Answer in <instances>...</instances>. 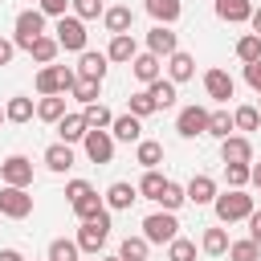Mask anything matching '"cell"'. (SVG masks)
Returning <instances> with one entry per match:
<instances>
[{
    "label": "cell",
    "instance_id": "obj_48",
    "mask_svg": "<svg viewBox=\"0 0 261 261\" xmlns=\"http://www.w3.org/2000/svg\"><path fill=\"white\" fill-rule=\"evenodd\" d=\"M69 4H73V0H37V8H41L45 16H53V20H57V16H65V8H69Z\"/></svg>",
    "mask_w": 261,
    "mask_h": 261
},
{
    "label": "cell",
    "instance_id": "obj_8",
    "mask_svg": "<svg viewBox=\"0 0 261 261\" xmlns=\"http://www.w3.org/2000/svg\"><path fill=\"white\" fill-rule=\"evenodd\" d=\"M82 151H86L90 163H110V159H114V135H110V130H86Z\"/></svg>",
    "mask_w": 261,
    "mask_h": 261
},
{
    "label": "cell",
    "instance_id": "obj_52",
    "mask_svg": "<svg viewBox=\"0 0 261 261\" xmlns=\"http://www.w3.org/2000/svg\"><path fill=\"white\" fill-rule=\"evenodd\" d=\"M0 257H4V261H24V253H20V249H0Z\"/></svg>",
    "mask_w": 261,
    "mask_h": 261
},
{
    "label": "cell",
    "instance_id": "obj_2",
    "mask_svg": "<svg viewBox=\"0 0 261 261\" xmlns=\"http://www.w3.org/2000/svg\"><path fill=\"white\" fill-rule=\"evenodd\" d=\"M37 37H45V12H41V8H24V12H16V24H12V41H16V49L29 53Z\"/></svg>",
    "mask_w": 261,
    "mask_h": 261
},
{
    "label": "cell",
    "instance_id": "obj_23",
    "mask_svg": "<svg viewBox=\"0 0 261 261\" xmlns=\"http://www.w3.org/2000/svg\"><path fill=\"white\" fill-rule=\"evenodd\" d=\"M102 24H106V33H110V37H118V33H130V24H135V12H130L126 4H114V8H106V12H102Z\"/></svg>",
    "mask_w": 261,
    "mask_h": 261
},
{
    "label": "cell",
    "instance_id": "obj_37",
    "mask_svg": "<svg viewBox=\"0 0 261 261\" xmlns=\"http://www.w3.org/2000/svg\"><path fill=\"white\" fill-rule=\"evenodd\" d=\"M232 130H237V122H232L228 110H212V114H208V135H212V139H228Z\"/></svg>",
    "mask_w": 261,
    "mask_h": 261
},
{
    "label": "cell",
    "instance_id": "obj_22",
    "mask_svg": "<svg viewBox=\"0 0 261 261\" xmlns=\"http://www.w3.org/2000/svg\"><path fill=\"white\" fill-rule=\"evenodd\" d=\"M86 130H90V122H86V114L77 110V114H61V122H57V135H61V143H82L86 139Z\"/></svg>",
    "mask_w": 261,
    "mask_h": 261
},
{
    "label": "cell",
    "instance_id": "obj_51",
    "mask_svg": "<svg viewBox=\"0 0 261 261\" xmlns=\"http://www.w3.org/2000/svg\"><path fill=\"white\" fill-rule=\"evenodd\" d=\"M249 237L261 245V208H253V216H249Z\"/></svg>",
    "mask_w": 261,
    "mask_h": 261
},
{
    "label": "cell",
    "instance_id": "obj_10",
    "mask_svg": "<svg viewBox=\"0 0 261 261\" xmlns=\"http://www.w3.org/2000/svg\"><path fill=\"white\" fill-rule=\"evenodd\" d=\"M208 114H212V110H204V106H184V110L175 114V130H179L184 139L208 135Z\"/></svg>",
    "mask_w": 261,
    "mask_h": 261
},
{
    "label": "cell",
    "instance_id": "obj_13",
    "mask_svg": "<svg viewBox=\"0 0 261 261\" xmlns=\"http://www.w3.org/2000/svg\"><path fill=\"white\" fill-rule=\"evenodd\" d=\"M110 135H114V143H139L143 139V118L139 114H114V122H110Z\"/></svg>",
    "mask_w": 261,
    "mask_h": 261
},
{
    "label": "cell",
    "instance_id": "obj_59",
    "mask_svg": "<svg viewBox=\"0 0 261 261\" xmlns=\"http://www.w3.org/2000/svg\"><path fill=\"white\" fill-rule=\"evenodd\" d=\"M45 261H49V257H45Z\"/></svg>",
    "mask_w": 261,
    "mask_h": 261
},
{
    "label": "cell",
    "instance_id": "obj_14",
    "mask_svg": "<svg viewBox=\"0 0 261 261\" xmlns=\"http://www.w3.org/2000/svg\"><path fill=\"white\" fill-rule=\"evenodd\" d=\"M220 159H224V163H253V143H249V135H228V139H220Z\"/></svg>",
    "mask_w": 261,
    "mask_h": 261
},
{
    "label": "cell",
    "instance_id": "obj_47",
    "mask_svg": "<svg viewBox=\"0 0 261 261\" xmlns=\"http://www.w3.org/2000/svg\"><path fill=\"white\" fill-rule=\"evenodd\" d=\"M90 192H94V188H90L86 179H69V184H65V200H69V204H77V200L90 196Z\"/></svg>",
    "mask_w": 261,
    "mask_h": 261
},
{
    "label": "cell",
    "instance_id": "obj_28",
    "mask_svg": "<svg viewBox=\"0 0 261 261\" xmlns=\"http://www.w3.org/2000/svg\"><path fill=\"white\" fill-rule=\"evenodd\" d=\"M4 114H8V122H29V118L37 114V102L24 98V94H12V98L4 102Z\"/></svg>",
    "mask_w": 261,
    "mask_h": 261
},
{
    "label": "cell",
    "instance_id": "obj_41",
    "mask_svg": "<svg viewBox=\"0 0 261 261\" xmlns=\"http://www.w3.org/2000/svg\"><path fill=\"white\" fill-rule=\"evenodd\" d=\"M232 122H237V130H261V110L257 106H237Z\"/></svg>",
    "mask_w": 261,
    "mask_h": 261
},
{
    "label": "cell",
    "instance_id": "obj_11",
    "mask_svg": "<svg viewBox=\"0 0 261 261\" xmlns=\"http://www.w3.org/2000/svg\"><path fill=\"white\" fill-rule=\"evenodd\" d=\"M147 49H151L155 57H171V53L179 49V33H175L171 24H155V29L147 33Z\"/></svg>",
    "mask_w": 261,
    "mask_h": 261
},
{
    "label": "cell",
    "instance_id": "obj_58",
    "mask_svg": "<svg viewBox=\"0 0 261 261\" xmlns=\"http://www.w3.org/2000/svg\"><path fill=\"white\" fill-rule=\"evenodd\" d=\"M77 261H82V257H77Z\"/></svg>",
    "mask_w": 261,
    "mask_h": 261
},
{
    "label": "cell",
    "instance_id": "obj_29",
    "mask_svg": "<svg viewBox=\"0 0 261 261\" xmlns=\"http://www.w3.org/2000/svg\"><path fill=\"white\" fill-rule=\"evenodd\" d=\"M61 114H65V94H45L41 102H37V118L41 122H61Z\"/></svg>",
    "mask_w": 261,
    "mask_h": 261
},
{
    "label": "cell",
    "instance_id": "obj_34",
    "mask_svg": "<svg viewBox=\"0 0 261 261\" xmlns=\"http://www.w3.org/2000/svg\"><path fill=\"white\" fill-rule=\"evenodd\" d=\"M147 253H151V241L147 237H126L118 245V257L122 261H147Z\"/></svg>",
    "mask_w": 261,
    "mask_h": 261
},
{
    "label": "cell",
    "instance_id": "obj_1",
    "mask_svg": "<svg viewBox=\"0 0 261 261\" xmlns=\"http://www.w3.org/2000/svg\"><path fill=\"white\" fill-rule=\"evenodd\" d=\"M212 208H216V220H220V224L249 220V216H253V196H249L245 188H228V192H216Z\"/></svg>",
    "mask_w": 261,
    "mask_h": 261
},
{
    "label": "cell",
    "instance_id": "obj_25",
    "mask_svg": "<svg viewBox=\"0 0 261 261\" xmlns=\"http://www.w3.org/2000/svg\"><path fill=\"white\" fill-rule=\"evenodd\" d=\"M143 8L151 12V20H155V24H175V20H179V12H184V4H179V0H143Z\"/></svg>",
    "mask_w": 261,
    "mask_h": 261
},
{
    "label": "cell",
    "instance_id": "obj_44",
    "mask_svg": "<svg viewBox=\"0 0 261 261\" xmlns=\"http://www.w3.org/2000/svg\"><path fill=\"white\" fill-rule=\"evenodd\" d=\"M167 261H196V241L175 237V241L167 245Z\"/></svg>",
    "mask_w": 261,
    "mask_h": 261
},
{
    "label": "cell",
    "instance_id": "obj_36",
    "mask_svg": "<svg viewBox=\"0 0 261 261\" xmlns=\"http://www.w3.org/2000/svg\"><path fill=\"white\" fill-rule=\"evenodd\" d=\"M82 114H86L90 130H110V122H114V114H110L102 102H90V106H82Z\"/></svg>",
    "mask_w": 261,
    "mask_h": 261
},
{
    "label": "cell",
    "instance_id": "obj_30",
    "mask_svg": "<svg viewBox=\"0 0 261 261\" xmlns=\"http://www.w3.org/2000/svg\"><path fill=\"white\" fill-rule=\"evenodd\" d=\"M228 245H232V241H228V232H224L220 224H216V228H204V237H200V249H204L208 257H224Z\"/></svg>",
    "mask_w": 261,
    "mask_h": 261
},
{
    "label": "cell",
    "instance_id": "obj_42",
    "mask_svg": "<svg viewBox=\"0 0 261 261\" xmlns=\"http://www.w3.org/2000/svg\"><path fill=\"white\" fill-rule=\"evenodd\" d=\"M155 204H159V208H167V212H175L179 204H188V192H184L179 184H171V179H167V188L159 192V200H155Z\"/></svg>",
    "mask_w": 261,
    "mask_h": 261
},
{
    "label": "cell",
    "instance_id": "obj_17",
    "mask_svg": "<svg viewBox=\"0 0 261 261\" xmlns=\"http://www.w3.org/2000/svg\"><path fill=\"white\" fill-rule=\"evenodd\" d=\"M204 90H208V98L228 102V98H232V90H237V82H232V73H228V69H208V73H204Z\"/></svg>",
    "mask_w": 261,
    "mask_h": 261
},
{
    "label": "cell",
    "instance_id": "obj_27",
    "mask_svg": "<svg viewBox=\"0 0 261 261\" xmlns=\"http://www.w3.org/2000/svg\"><path fill=\"white\" fill-rule=\"evenodd\" d=\"M147 94L155 98V106H159V110H171V106H175V98H179V94H175V82H171V77H155V82L147 86Z\"/></svg>",
    "mask_w": 261,
    "mask_h": 261
},
{
    "label": "cell",
    "instance_id": "obj_40",
    "mask_svg": "<svg viewBox=\"0 0 261 261\" xmlns=\"http://www.w3.org/2000/svg\"><path fill=\"white\" fill-rule=\"evenodd\" d=\"M126 110H130V114H139V118H147V114H155L159 106H155V98H151V94H147V86H143V90H135V94L126 98Z\"/></svg>",
    "mask_w": 261,
    "mask_h": 261
},
{
    "label": "cell",
    "instance_id": "obj_5",
    "mask_svg": "<svg viewBox=\"0 0 261 261\" xmlns=\"http://www.w3.org/2000/svg\"><path fill=\"white\" fill-rule=\"evenodd\" d=\"M143 237H147L151 245H171V241L179 237V220H175V212H167V208L151 212V216L143 220Z\"/></svg>",
    "mask_w": 261,
    "mask_h": 261
},
{
    "label": "cell",
    "instance_id": "obj_3",
    "mask_svg": "<svg viewBox=\"0 0 261 261\" xmlns=\"http://www.w3.org/2000/svg\"><path fill=\"white\" fill-rule=\"evenodd\" d=\"M53 37H57V45L65 49V53H86V20L82 16H57V24H53Z\"/></svg>",
    "mask_w": 261,
    "mask_h": 261
},
{
    "label": "cell",
    "instance_id": "obj_38",
    "mask_svg": "<svg viewBox=\"0 0 261 261\" xmlns=\"http://www.w3.org/2000/svg\"><path fill=\"white\" fill-rule=\"evenodd\" d=\"M77 257H82L77 241H69V237H57V241H49V261H77Z\"/></svg>",
    "mask_w": 261,
    "mask_h": 261
},
{
    "label": "cell",
    "instance_id": "obj_31",
    "mask_svg": "<svg viewBox=\"0 0 261 261\" xmlns=\"http://www.w3.org/2000/svg\"><path fill=\"white\" fill-rule=\"evenodd\" d=\"M29 53H33V61H37V65H53V57L61 53V45H57V37H49V33H45V37H37V41H33V49H29Z\"/></svg>",
    "mask_w": 261,
    "mask_h": 261
},
{
    "label": "cell",
    "instance_id": "obj_24",
    "mask_svg": "<svg viewBox=\"0 0 261 261\" xmlns=\"http://www.w3.org/2000/svg\"><path fill=\"white\" fill-rule=\"evenodd\" d=\"M45 167H49V171H57V175H65V171L73 167V147H69V143H61V139H57L53 147H45Z\"/></svg>",
    "mask_w": 261,
    "mask_h": 261
},
{
    "label": "cell",
    "instance_id": "obj_57",
    "mask_svg": "<svg viewBox=\"0 0 261 261\" xmlns=\"http://www.w3.org/2000/svg\"><path fill=\"white\" fill-rule=\"evenodd\" d=\"M0 261H4V257H0Z\"/></svg>",
    "mask_w": 261,
    "mask_h": 261
},
{
    "label": "cell",
    "instance_id": "obj_56",
    "mask_svg": "<svg viewBox=\"0 0 261 261\" xmlns=\"http://www.w3.org/2000/svg\"><path fill=\"white\" fill-rule=\"evenodd\" d=\"M102 261H122V257H102Z\"/></svg>",
    "mask_w": 261,
    "mask_h": 261
},
{
    "label": "cell",
    "instance_id": "obj_46",
    "mask_svg": "<svg viewBox=\"0 0 261 261\" xmlns=\"http://www.w3.org/2000/svg\"><path fill=\"white\" fill-rule=\"evenodd\" d=\"M69 8H73V16H82V20H94V16H102V12H106V8H102V0H73Z\"/></svg>",
    "mask_w": 261,
    "mask_h": 261
},
{
    "label": "cell",
    "instance_id": "obj_9",
    "mask_svg": "<svg viewBox=\"0 0 261 261\" xmlns=\"http://www.w3.org/2000/svg\"><path fill=\"white\" fill-rule=\"evenodd\" d=\"M0 184L33 188V159H29V155H8V159L0 163Z\"/></svg>",
    "mask_w": 261,
    "mask_h": 261
},
{
    "label": "cell",
    "instance_id": "obj_16",
    "mask_svg": "<svg viewBox=\"0 0 261 261\" xmlns=\"http://www.w3.org/2000/svg\"><path fill=\"white\" fill-rule=\"evenodd\" d=\"M135 200H139V184L114 179V184L106 188V208H110V212H126V208H130Z\"/></svg>",
    "mask_w": 261,
    "mask_h": 261
},
{
    "label": "cell",
    "instance_id": "obj_12",
    "mask_svg": "<svg viewBox=\"0 0 261 261\" xmlns=\"http://www.w3.org/2000/svg\"><path fill=\"white\" fill-rule=\"evenodd\" d=\"M130 73H135V82L151 86L155 77H163V57H155L151 49H147V53H135V61H130Z\"/></svg>",
    "mask_w": 261,
    "mask_h": 261
},
{
    "label": "cell",
    "instance_id": "obj_18",
    "mask_svg": "<svg viewBox=\"0 0 261 261\" xmlns=\"http://www.w3.org/2000/svg\"><path fill=\"white\" fill-rule=\"evenodd\" d=\"M212 8L224 24H245L253 16V0H212Z\"/></svg>",
    "mask_w": 261,
    "mask_h": 261
},
{
    "label": "cell",
    "instance_id": "obj_50",
    "mask_svg": "<svg viewBox=\"0 0 261 261\" xmlns=\"http://www.w3.org/2000/svg\"><path fill=\"white\" fill-rule=\"evenodd\" d=\"M16 57V41H8V37H0V65H8Z\"/></svg>",
    "mask_w": 261,
    "mask_h": 261
},
{
    "label": "cell",
    "instance_id": "obj_20",
    "mask_svg": "<svg viewBox=\"0 0 261 261\" xmlns=\"http://www.w3.org/2000/svg\"><path fill=\"white\" fill-rule=\"evenodd\" d=\"M106 65H110L106 53H94V49L77 53V77H94V82H102V77H106Z\"/></svg>",
    "mask_w": 261,
    "mask_h": 261
},
{
    "label": "cell",
    "instance_id": "obj_7",
    "mask_svg": "<svg viewBox=\"0 0 261 261\" xmlns=\"http://www.w3.org/2000/svg\"><path fill=\"white\" fill-rule=\"evenodd\" d=\"M0 216H8V220H24V216H33V196H29V188L0 184Z\"/></svg>",
    "mask_w": 261,
    "mask_h": 261
},
{
    "label": "cell",
    "instance_id": "obj_43",
    "mask_svg": "<svg viewBox=\"0 0 261 261\" xmlns=\"http://www.w3.org/2000/svg\"><path fill=\"white\" fill-rule=\"evenodd\" d=\"M237 57H241L245 65L257 61V57H261V37H257V33H245V37L237 41Z\"/></svg>",
    "mask_w": 261,
    "mask_h": 261
},
{
    "label": "cell",
    "instance_id": "obj_4",
    "mask_svg": "<svg viewBox=\"0 0 261 261\" xmlns=\"http://www.w3.org/2000/svg\"><path fill=\"white\" fill-rule=\"evenodd\" d=\"M73 82H77V69H69V65H41L37 69V94L41 98L45 94H69Z\"/></svg>",
    "mask_w": 261,
    "mask_h": 261
},
{
    "label": "cell",
    "instance_id": "obj_15",
    "mask_svg": "<svg viewBox=\"0 0 261 261\" xmlns=\"http://www.w3.org/2000/svg\"><path fill=\"white\" fill-rule=\"evenodd\" d=\"M184 192H188V204L204 208V204H212V200H216V179L200 171V175H192V179L184 184Z\"/></svg>",
    "mask_w": 261,
    "mask_h": 261
},
{
    "label": "cell",
    "instance_id": "obj_35",
    "mask_svg": "<svg viewBox=\"0 0 261 261\" xmlns=\"http://www.w3.org/2000/svg\"><path fill=\"white\" fill-rule=\"evenodd\" d=\"M228 261H261V245L253 237H241L228 245Z\"/></svg>",
    "mask_w": 261,
    "mask_h": 261
},
{
    "label": "cell",
    "instance_id": "obj_55",
    "mask_svg": "<svg viewBox=\"0 0 261 261\" xmlns=\"http://www.w3.org/2000/svg\"><path fill=\"white\" fill-rule=\"evenodd\" d=\"M0 122H8V114H4V106H0Z\"/></svg>",
    "mask_w": 261,
    "mask_h": 261
},
{
    "label": "cell",
    "instance_id": "obj_19",
    "mask_svg": "<svg viewBox=\"0 0 261 261\" xmlns=\"http://www.w3.org/2000/svg\"><path fill=\"white\" fill-rule=\"evenodd\" d=\"M135 53H139V45H135L130 33H118V37H110V45H106V57H110L114 65H130Z\"/></svg>",
    "mask_w": 261,
    "mask_h": 261
},
{
    "label": "cell",
    "instance_id": "obj_33",
    "mask_svg": "<svg viewBox=\"0 0 261 261\" xmlns=\"http://www.w3.org/2000/svg\"><path fill=\"white\" fill-rule=\"evenodd\" d=\"M163 188H167V175H159V167L143 171V179H139V196H143V200H159Z\"/></svg>",
    "mask_w": 261,
    "mask_h": 261
},
{
    "label": "cell",
    "instance_id": "obj_6",
    "mask_svg": "<svg viewBox=\"0 0 261 261\" xmlns=\"http://www.w3.org/2000/svg\"><path fill=\"white\" fill-rule=\"evenodd\" d=\"M106 237H110V208H106L102 216H94V220H82V228H77L73 241H77L82 253H102Z\"/></svg>",
    "mask_w": 261,
    "mask_h": 261
},
{
    "label": "cell",
    "instance_id": "obj_53",
    "mask_svg": "<svg viewBox=\"0 0 261 261\" xmlns=\"http://www.w3.org/2000/svg\"><path fill=\"white\" fill-rule=\"evenodd\" d=\"M249 184H257V188H261V163H253V167H249Z\"/></svg>",
    "mask_w": 261,
    "mask_h": 261
},
{
    "label": "cell",
    "instance_id": "obj_39",
    "mask_svg": "<svg viewBox=\"0 0 261 261\" xmlns=\"http://www.w3.org/2000/svg\"><path fill=\"white\" fill-rule=\"evenodd\" d=\"M69 94H73L82 106H90V102H98V94H102V82H94V77H77Z\"/></svg>",
    "mask_w": 261,
    "mask_h": 261
},
{
    "label": "cell",
    "instance_id": "obj_21",
    "mask_svg": "<svg viewBox=\"0 0 261 261\" xmlns=\"http://www.w3.org/2000/svg\"><path fill=\"white\" fill-rule=\"evenodd\" d=\"M167 77L179 86V82H192L196 77V57L192 53H184V49H175L171 57H167Z\"/></svg>",
    "mask_w": 261,
    "mask_h": 261
},
{
    "label": "cell",
    "instance_id": "obj_26",
    "mask_svg": "<svg viewBox=\"0 0 261 261\" xmlns=\"http://www.w3.org/2000/svg\"><path fill=\"white\" fill-rule=\"evenodd\" d=\"M135 163H143V171L159 167V163H163V143H155V139H139V143H135Z\"/></svg>",
    "mask_w": 261,
    "mask_h": 261
},
{
    "label": "cell",
    "instance_id": "obj_54",
    "mask_svg": "<svg viewBox=\"0 0 261 261\" xmlns=\"http://www.w3.org/2000/svg\"><path fill=\"white\" fill-rule=\"evenodd\" d=\"M249 24H253V33L261 37V8H253V16H249Z\"/></svg>",
    "mask_w": 261,
    "mask_h": 261
},
{
    "label": "cell",
    "instance_id": "obj_45",
    "mask_svg": "<svg viewBox=\"0 0 261 261\" xmlns=\"http://www.w3.org/2000/svg\"><path fill=\"white\" fill-rule=\"evenodd\" d=\"M249 167H253V163H224L228 188H245V184H249Z\"/></svg>",
    "mask_w": 261,
    "mask_h": 261
},
{
    "label": "cell",
    "instance_id": "obj_32",
    "mask_svg": "<svg viewBox=\"0 0 261 261\" xmlns=\"http://www.w3.org/2000/svg\"><path fill=\"white\" fill-rule=\"evenodd\" d=\"M69 208H73V216H77V220H94V216H102V212H106V200H102L98 192H90V196H82V200H77V204H69Z\"/></svg>",
    "mask_w": 261,
    "mask_h": 261
},
{
    "label": "cell",
    "instance_id": "obj_49",
    "mask_svg": "<svg viewBox=\"0 0 261 261\" xmlns=\"http://www.w3.org/2000/svg\"><path fill=\"white\" fill-rule=\"evenodd\" d=\"M245 82H249V86H253V90H257V94H261V57H257V61H249V65H245Z\"/></svg>",
    "mask_w": 261,
    "mask_h": 261
}]
</instances>
